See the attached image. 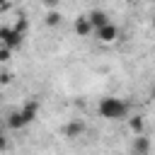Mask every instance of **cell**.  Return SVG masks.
Wrapping results in <instances>:
<instances>
[{
  "label": "cell",
  "instance_id": "obj_1",
  "mask_svg": "<svg viewBox=\"0 0 155 155\" xmlns=\"http://www.w3.org/2000/svg\"><path fill=\"white\" fill-rule=\"evenodd\" d=\"M97 114L104 121H124L131 114V102L124 97H102L97 104Z\"/></svg>",
  "mask_w": 155,
  "mask_h": 155
},
{
  "label": "cell",
  "instance_id": "obj_2",
  "mask_svg": "<svg viewBox=\"0 0 155 155\" xmlns=\"http://www.w3.org/2000/svg\"><path fill=\"white\" fill-rule=\"evenodd\" d=\"M22 41H24V34L22 31H17L15 27H0V44L5 48L15 51V48L22 46Z\"/></svg>",
  "mask_w": 155,
  "mask_h": 155
},
{
  "label": "cell",
  "instance_id": "obj_3",
  "mask_svg": "<svg viewBox=\"0 0 155 155\" xmlns=\"http://www.w3.org/2000/svg\"><path fill=\"white\" fill-rule=\"evenodd\" d=\"M94 36H97V41H99V44H114V41H119L121 31H119V27H116L114 22H109V24H104V27L94 29Z\"/></svg>",
  "mask_w": 155,
  "mask_h": 155
},
{
  "label": "cell",
  "instance_id": "obj_4",
  "mask_svg": "<svg viewBox=\"0 0 155 155\" xmlns=\"http://www.w3.org/2000/svg\"><path fill=\"white\" fill-rule=\"evenodd\" d=\"M17 111H19V116L24 119V124L29 126V124H31V121L39 116V111H41V102H39L36 97H31V99H27V102H24V104H22Z\"/></svg>",
  "mask_w": 155,
  "mask_h": 155
},
{
  "label": "cell",
  "instance_id": "obj_5",
  "mask_svg": "<svg viewBox=\"0 0 155 155\" xmlns=\"http://www.w3.org/2000/svg\"><path fill=\"white\" fill-rule=\"evenodd\" d=\"M85 131H87V124H85L82 119H70V121L63 126V136H65L68 140H75V138H80Z\"/></svg>",
  "mask_w": 155,
  "mask_h": 155
},
{
  "label": "cell",
  "instance_id": "obj_6",
  "mask_svg": "<svg viewBox=\"0 0 155 155\" xmlns=\"http://www.w3.org/2000/svg\"><path fill=\"white\" fill-rule=\"evenodd\" d=\"M150 138L145 133H136L133 136V143H131V153H138V155H150Z\"/></svg>",
  "mask_w": 155,
  "mask_h": 155
},
{
  "label": "cell",
  "instance_id": "obj_7",
  "mask_svg": "<svg viewBox=\"0 0 155 155\" xmlns=\"http://www.w3.org/2000/svg\"><path fill=\"white\" fill-rule=\"evenodd\" d=\"M87 19H90V24H92V31L94 29H99V27H104V24H109L111 19H109V15L104 12V10H92L90 15H87Z\"/></svg>",
  "mask_w": 155,
  "mask_h": 155
},
{
  "label": "cell",
  "instance_id": "obj_8",
  "mask_svg": "<svg viewBox=\"0 0 155 155\" xmlns=\"http://www.w3.org/2000/svg\"><path fill=\"white\" fill-rule=\"evenodd\" d=\"M73 29H75V34H78V36H87V34L92 31V24H90L87 15H85V17H78V19H75V24H73Z\"/></svg>",
  "mask_w": 155,
  "mask_h": 155
},
{
  "label": "cell",
  "instance_id": "obj_9",
  "mask_svg": "<svg viewBox=\"0 0 155 155\" xmlns=\"http://www.w3.org/2000/svg\"><path fill=\"white\" fill-rule=\"evenodd\" d=\"M128 126H131V131H133V133H145V121H143V116H140V114L128 116Z\"/></svg>",
  "mask_w": 155,
  "mask_h": 155
},
{
  "label": "cell",
  "instance_id": "obj_10",
  "mask_svg": "<svg viewBox=\"0 0 155 155\" xmlns=\"http://www.w3.org/2000/svg\"><path fill=\"white\" fill-rule=\"evenodd\" d=\"M7 126H10L12 131H19V128H24L27 124H24V119L19 116V111H12V114L7 116Z\"/></svg>",
  "mask_w": 155,
  "mask_h": 155
},
{
  "label": "cell",
  "instance_id": "obj_11",
  "mask_svg": "<svg viewBox=\"0 0 155 155\" xmlns=\"http://www.w3.org/2000/svg\"><path fill=\"white\" fill-rule=\"evenodd\" d=\"M46 24H48V27H58V24H61V12H58V10L46 12Z\"/></svg>",
  "mask_w": 155,
  "mask_h": 155
},
{
  "label": "cell",
  "instance_id": "obj_12",
  "mask_svg": "<svg viewBox=\"0 0 155 155\" xmlns=\"http://www.w3.org/2000/svg\"><path fill=\"white\" fill-rule=\"evenodd\" d=\"M15 29L24 34V31H27V19H24V17H19V22H15Z\"/></svg>",
  "mask_w": 155,
  "mask_h": 155
},
{
  "label": "cell",
  "instance_id": "obj_13",
  "mask_svg": "<svg viewBox=\"0 0 155 155\" xmlns=\"http://www.w3.org/2000/svg\"><path fill=\"white\" fill-rule=\"evenodd\" d=\"M10 53H12V51L2 46V48H0V63H7V61H10Z\"/></svg>",
  "mask_w": 155,
  "mask_h": 155
},
{
  "label": "cell",
  "instance_id": "obj_14",
  "mask_svg": "<svg viewBox=\"0 0 155 155\" xmlns=\"http://www.w3.org/2000/svg\"><path fill=\"white\" fill-rule=\"evenodd\" d=\"M5 148H7V136H5V131L0 126V150H5Z\"/></svg>",
  "mask_w": 155,
  "mask_h": 155
},
{
  "label": "cell",
  "instance_id": "obj_15",
  "mask_svg": "<svg viewBox=\"0 0 155 155\" xmlns=\"http://www.w3.org/2000/svg\"><path fill=\"white\" fill-rule=\"evenodd\" d=\"M150 99H155V85L150 87Z\"/></svg>",
  "mask_w": 155,
  "mask_h": 155
},
{
  "label": "cell",
  "instance_id": "obj_16",
  "mask_svg": "<svg viewBox=\"0 0 155 155\" xmlns=\"http://www.w3.org/2000/svg\"><path fill=\"white\" fill-rule=\"evenodd\" d=\"M46 5H58V0H46Z\"/></svg>",
  "mask_w": 155,
  "mask_h": 155
},
{
  "label": "cell",
  "instance_id": "obj_17",
  "mask_svg": "<svg viewBox=\"0 0 155 155\" xmlns=\"http://www.w3.org/2000/svg\"><path fill=\"white\" fill-rule=\"evenodd\" d=\"M5 2H10V0H0V5H5Z\"/></svg>",
  "mask_w": 155,
  "mask_h": 155
},
{
  "label": "cell",
  "instance_id": "obj_18",
  "mask_svg": "<svg viewBox=\"0 0 155 155\" xmlns=\"http://www.w3.org/2000/svg\"><path fill=\"white\" fill-rule=\"evenodd\" d=\"M153 27H155V15H153Z\"/></svg>",
  "mask_w": 155,
  "mask_h": 155
},
{
  "label": "cell",
  "instance_id": "obj_19",
  "mask_svg": "<svg viewBox=\"0 0 155 155\" xmlns=\"http://www.w3.org/2000/svg\"><path fill=\"white\" fill-rule=\"evenodd\" d=\"M0 126H2V116H0Z\"/></svg>",
  "mask_w": 155,
  "mask_h": 155
},
{
  "label": "cell",
  "instance_id": "obj_20",
  "mask_svg": "<svg viewBox=\"0 0 155 155\" xmlns=\"http://www.w3.org/2000/svg\"><path fill=\"white\" fill-rule=\"evenodd\" d=\"M126 2H136V0H126Z\"/></svg>",
  "mask_w": 155,
  "mask_h": 155
},
{
  "label": "cell",
  "instance_id": "obj_21",
  "mask_svg": "<svg viewBox=\"0 0 155 155\" xmlns=\"http://www.w3.org/2000/svg\"><path fill=\"white\" fill-rule=\"evenodd\" d=\"M131 155H138V153H131Z\"/></svg>",
  "mask_w": 155,
  "mask_h": 155
}]
</instances>
